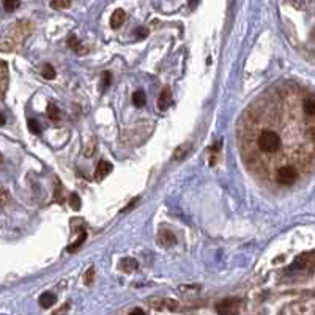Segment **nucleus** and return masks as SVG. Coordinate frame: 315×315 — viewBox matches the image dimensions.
Instances as JSON below:
<instances>
[{"mask_svg":"<svg viewBox=\"0 0 315 315\" xmlns=\"http://www.w3.org/2000/svg\"><path fill=\"white\" fill-rule=\"evenodd\" d=\"M307 95L311 93L298 85H276L244 112L238 140L241 156L252 175L271 182L282 167H293L303 177L312 172L315 115L304 109Z\"/></svg>","mask_w":315,"mask_h":315,"instance_id":"nucleus-1","label":"nucleus"},{"mask_svg":"<svg viewBox=\"0 0 315 315\" xmlns=\"http://www.w3.org/2000/svg\"><path fill=\"white\" fill-rule=\"evenodd\" d=\"M241 309V299L227 298L216 304V312L219 315H238Z\"/></svg>","mask_w":315,"mask_h":315,"instance_id":"nucleus-2","label":"nucleus"},{"mask_svg":"<svg viewBox=\"0 0 315 315\" xmlns=\"http://www.w3.org/2000/svg\"><path fill=\"white\" fill-rule=\"evenodd\" d=\"M8 89V65L0 60V99H3Z\"/></svg>","mask_w":315,"mask_h":315,"instance_id":"nucleus-3","label":"nucleus"},{"mask_svg":"<svg viewBox=\"0 0 315 315\" xmlns=\"http://www.w3.org/2000/svg\"><path fill=\"white\" fill-rule=\"evenodd\" d=\"M112 172V164L107 163V161H99L96 172H95V178L96 180H104L109 173Z\"/></svg>","mask_w":315,"mask_h":315,"instance_id":"nucleus-4","label":"nucleus"},{"mask_svg":"<svg viewBox=\"0 0 315 315\" xmlns=\"http://www.w3.org/2000/svg\"><path fill=\"white\" fill-rule=\"evenodd\" d=\"M158 240H159L161 246H166V247H170V246H173L177 243V238L170 230H161Z\"/></svg>","mask_w":315,"mask_h":315,"instance_id":"nucleus-5","label":"nucleus"},{"mask_svg":"<svg viewBox=\"0 0 315 315\" xmlns=\"http://www.w3.org/2000/svg\"><path fill=\"white\" fill-rule=\"evenodd\" d=\"M126 21V13L123 10H115L111 16V27L112 29H118Z\"/></svg>","mask_w":315,"mask_h":315,"instance_id":"nucleus-6","label":"nucleus"},{"mask_svg":"<svg viewBox=\"0 0 315 315\" xmlns=\"http://www.w3.org/2000/svg\"><path fill=\"white\" fill-rule=\"evenodd\" d=\"M170 103H172V93L169 89H164L163 92H161V96L158 99V107L161 111H166Z\"/></svg>","mask_w":315,"mask_h":315,"instance_id":"nucleus-7","label":"nucleus"},{"mask_svg":"<svg viewBox=\"0 0 315 315\" xmlns=\"http://www.w3.org/2000/svg\"><path fill=\"white\" fill-rule=\"evenodd\" d=\"M56 301H57L56 295L51 293V292H46V293L41 295V296H39V304H41L44 309H49V307H52L54 304H56Z\"/></svg>","mask_w":315,"mask_h":315,"instance_id":"nucleus-8","label":"nucleus"},{"mask_svg":"<svg viewBox=\"0 0 315 315\" xmlns=\"http://www.w3.org/2000/svg\"><path fill=\"white\" fill-rule=\"evenodd\" d=\"M191 148H192L191 142H186V144H183V145H180L178 148L175 150V153H173V159H177V161L185 159V158L187 156V153L191 151Z\"/></svg>","mask_w":315,"mask_h":315,"instance_id":"nucleus-9","label":"nucleus"},{"mask_svg":"<svg viewBox=\"0 0 315 315\" xmlns=\"http://www.w3.org/2000/svg\"><path fill=\"white\" fill-rule=\"evenodd\" d=\"M120 268H122V271H125V273H131L137 268V262L131 257L123 259L122 262H120Z\"/></svg>","mask_w":315,"mask_h":315,"instance_id":"nucleus-10","label":"nucleus"},{"mask_svg":"<svg viewBox=\"0 0 315 315\" xmlns=\"http://www.w3.org/2000/svg\"><path fill=\"white\" fill-rule=\"evenodd\" d=\"M132 103H134V106H137V107L145 106V103H147L145 92H144V90H136V92H134V95H132Z\"/></svg>","mask_w":315,"mask_h":315,"instance_id":"nucleus-11","label":"nucleus"},{"mask_svg":"<svg viewBox=\"0 0 315 315\" xmlns=\"http://www.w3.org/2000/svg\"><path fill=\"white\" fill-rule=\"evenodd\" d=\"M16 48V43L11 38H0V51L2 52H11Z\"/></svg>","mask_w":315,"mask_h":315,"instance_id":"nucleus-12","label":"nucleus"},{"mask_svg":"<svg viewBox=\"0 0 315 315\" xmlns=\"http://www.w3.org/2000/svg\"><path fill=\"white\" fill-rule=\"evenodd\" d=\"M68 46L73 49V51H76L79 54H85V49H82V46H80V41L74 37V35H71L70 39H68Z\"/></svg>","mask_w":315,"mask_h":315,"instance_id":"nucleus-13","label":"nucleus"},{"mask_svg":"<svg viewBox=\"0 0 315 315\" xmlns=\"http://www.w3.org/2000/svg\"><path fill=\"white\" fill-rule=\"evenodd\" d=\"M85 240H87V232L82 230V232H80V237L74 241V244L68 246V249H66V251H68V252H74L76 249H79V247L82 246V243H84Z\"/></svg>","mask_w":315,"mask_h":315,"instance_id":"nucleus-14","label":"nucleus"},{"mask_svg":"<svg viewBox=\"0 0 315 315\" xmlns=\"http://www.w3.org/2000/svg\"><path fill=\"white\" fill-rule=\"evenodd\" d=\"M51 6L56 10H65V8H70L71 6V0H52Z\"/></svg>","mask_w":315,"mask_h":315,"instance_id":"nucleus-15","label":"nucleus"},{"mask_svg":"<svg viewBox=\"0 0 315 315\" xmlns=\"http://www.w3.org/2000/svg\"><path fill=\"white\" fill-rule=\"evenodd\" d=\"M19 5H21L19 0H3V8H5V11H8V13L18 10Z\"/></svg>","mask_w":315,"mask_h":315,"instance_id":"nucleus-16","label":"nucleus"},{"mask_svg":"<svg viewBox=\"0 0 315 315\" xmlns=\"http://www.w3.org/2000/svg\"><path fill=\"white\" fill-rule=\"evenodd\" d=\"M48 115L51 120H54V122H57V120H60V112H58V107L56 104H49L48 106Z\"/></svg>","mask_w":315,"mask_h":315,"instance_id":"nucleus-17","label":"nucleus"},{"mask_svg":"<svg viewBox=\"0 0 315 315\" xmlns=\"http://www.w3.org/2000/svg\"><path fill=\"white\" fill-rule=\"evenodd\" d=\"M41 74H43V77H44V79L52 80L54 77H56V70H54L51 65H44V66H43V70H41Z\"/></svg>","mask_w":315,"mask_h":315,"instance_id":"nucleus-18","label":"nucleus"},{"mask_svg":"<svg viewBox=\"0 0 315 315\" xmlns=\"http://www.w3.org/2000/svg\"><path fill=\"white\" fill-rule=\"evenodd\" d=\"M70 205H71L73 210H79V208H80V199H79L77 194H71V197H70Z\"/></svg>","mask_w":315,"mask_h":315,"instance_id":"nucleus-19","label":"nucleus"},{"mask_svg":"<svg viewBox=\"0 0 315 315\" xmlns=\"http://www.w3.org/2000/svg\"><path fill=\"white\" fill-rule=\"evenodd\" d=\"M29 130L33 132V134H38L39 131H41V128H39V125H38V122L35 118H30L29 120Z\"/></svg>","mask_w":315,"mask_h":315,"instance_id":"nucleus-20","label":"nucleus"},{"mask_svg":"<svg viewBox=\"0 0 315 315\" xmlns=\"http://www.w3.org/2000/svg\"><path fill=\"white\" fill-rule=\"evenodd\" d=\"M8 200H10V194H8V191L0 189V206H5L6 204H8Z\"/></svg>","mask_w":315,"mask_h":315,"instance_id":"nucleus-21","label":"nucleus"},{"mask_svg":"<svg viewBox=\"0 0 315 315\" xmlns=\"http://www.w3.org/2000/svg\"><path fill=\"white\" fill-rule=\"evenodd\" d=\"M93 276H95V270H93V268H90V270L85 273V278H84V280H85L87 285H90V284L93 282Z\"/></svg>","mask_w":315,"mask_h":315,"instance_id":"nucleus-22","label":"nucleus"},{"mask_svg":"<svg viewBox=\"0 0 315 315\" xmlns=\"http://www.w3.org/2000/svg\"><path fill=\"white\" fill-rule=\"evenodd\" d=\"M68 309H70V304H63V306H60L56 312H52V315H65L68 312Z\"/></svg>","mask_w":315,"mask_h":315,"instance_id":"nucleus-23","label":"nucleus"},{"mask_svg":"<svg viewBox=\"0 0 315 315\" xmlns=\"http://www.w3.org/2000/svg\"><path fill=\"white\" fill-rule=\"evenodd\" d=\"M147 35H148V30H147V29H137L136 30V37L137 38H145Z\"/></svg>","mask_w":315,"mask_h":315,"instance_id":"nucleus-24","label":"nucleus"},{"mask_svg":"<svg viewBox=\"0 0 315 315\" xmlns=\"http://www.w3.org/2000/svg\"><path fill=\"white\" fill-rule=\"evenodd\" d=\"M137 200H139L137 197H136V199H134V200H132V202H131V204H130L128 206H126V208H123V213H125V211H130L131 208H134V206H136V204H137Z\"/></svg>","mask_w":315,"mask_h":315,"instance_id":"nucleus-25","label":"nucleus"},{"mask_svg":"<svg viewBox=\"0 0 315 315\" xmlns=\"http://www.w3.org/2000/svg\"><path fill=\"white\" fill-rule=\"evenodd\" d=\"M111 84V74L109 73H104V87H107Z\"/></svg>","mask_w":315,"mask_h":315,"instance_id":"nucleus-26","label":"nucleus"},{"mask_svg":"<svg viewBox=\"0 0 315 315\" xmlns=\"http://www.w3.org/2000/svg\"><path fill=\"white\" fill-rule=\"evenodd\" d=\"M130 315H145V314H144L142 311H140V309H134Z\"/></svg>","mask_w":315,"mask_h":315,"instance_id":"nucleus-27","label":"nucleus"},{"mask_svg":"<svg viewBox=\"0 0 315 315\" xmlns=\"http://www.w3.org/2000/svg\"><path fill=\"white\" fill-rule=\"evenodd\" d=\"M5 123V118H3V115L0 113V125H3Z\"/></svg>","mask_w":315,"mask_h":315,"instance_id":"nucleus-28","label":"nucleus"},{"mask_svg":"<svg viewBox=\"0 0 315 315\" xmlns=\"http://www.w3.org/2000/svg\"><path fill=\"white\" fill-rule=\"evenodd\" d=\"M0 163H2V155H0Z\"/></svg>","mask_w":315,"mask_h":315,"instance_id":"nucleus-29","label":"nucleus"}]
</instances>
